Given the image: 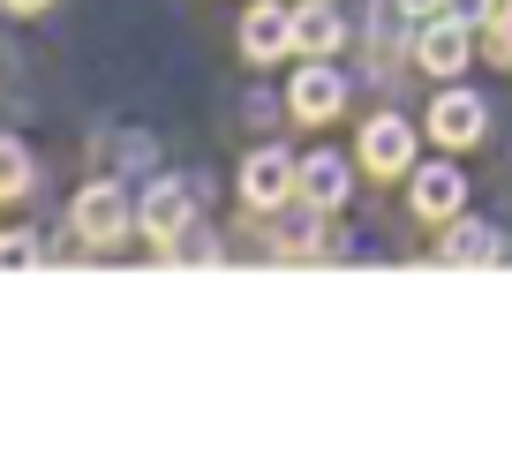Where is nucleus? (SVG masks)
Masks as SVG:
<instances>
[{
  "instance_id": "nucleus-7",
  "label": "nucleus",
  "mask_w": 512,
  "mask_h": 459,
  "mask_svg": "<svg viewBox=\"0 0 512 459\" xmlns=\"http://www.w3.org/2000/svg\"><path fill=\"white\" fill-rule=\"evenodd\" d=\"M460 204H467L460 166H422V174H415V211H422V219H452Z\"/></svg>"
},
{
  "instance_id": "nucleus-12",
  "label": "nucleus",
  "mask_w": 512,
  "mask_h": 459,
  "mask_svg": "<svg viewBox=\"0 0 512 459\" xmlns=\"http://www.w3.org/2000/svg\"><path fill=\"white\" fill-rule=\"evenodd\" d=\"M339 38H347V31H339V16H332V8H302V16H294V46H309V53H332Z\"/></svg>"
},
{
  "instance_id": "nucleus-6",
  "label": "nucleus",
  "mask_w": 512,
  "mask_h": 459,
  "mask_svg": "<svg viewBox=\"0 0 512 459\" xmlns=\"http://www.w3.org/2000/svg\"><path fill=\"white\" fill-rule=\"evenodd\" d=\"M467 53H475V31H467L460 16H452V23H430V31H422V68H430V76H460Z\"/></svg>"
},
{
  "instance_id": "nucleus-9",
  "label": "nucleus",
  "mask_w": 512,
  "mask_h": 459,
  "mask_svg": "<svg viewBox=\"0 0 512 459\" xmlns=\"http://www.w3.org/2000/svg\"><path fill=\"white\" fill-rule=\"evenodd\" d=\"M287 98H294V113H302V121H332L347 91H339V76H332V68H302Z\"/></svg>"
},
{
  "instance_id": "nucleus-2",
  "label": "nucleus",
  "mask_w": 512,
  "mask_h": 459,
  "mask_svg": "<svg viewBox=\"0 0 512 459\" xmlns=\"http://www.w3.org/2000/svg\"><path fill=\"white\" fill-rule=\"evenodd\" d=\"M76 234L83 241H121L128 234V196L113 189V181H98V189L76 196Z\"/></svg>"
},
{
  "instance_id": "nucleus-16",
  "label": "nucleus",
  "mask_w": 512,
  "mask_h": 459,
  "mask_svg": "<svg viewBox=\"0 0 512 459\" xmlns=\"http://www.w3.org/2000/svg\"><path fill=\"white\" fill-rule=\"evenodd\" d=\"M452 16L460 23H490V0H452Z\"/></svg>"
},
{
  "instance_id": "nucleus-18",
  "label": "nucleus",
  "mask_w": 512,
  "mask_h": 459,
  "mask_svg": "<svg viewBox=\"0 0 512 459\" xmlns=\"http://www.w3.org/2000/svg\"><path fill=\"white\" fill-rule=\"evenodd\" d=\"M8 8H23V16H31V8H46V0H8Z\"/></svg>"
},
{
  "instance_id": "nucleus-3",
  "label": "nucleus",
  "mask_w": 512,
  "mask_h": 459,
  "mask_svg": "<svg viewBox=\"0 0 512 459\" xmlns=\"http://www.w3.org/2000/svg\"><path fill=\"white\" fill-rule=\"evenodd\" d=\"M362 159H369V174H400V166L415 159V128L392 121V113H377V121L362 128Z\"/></svg>"
},
{
  "instance_id": "nucleus-19",
  "label": "nucleus",
  "mask_w": 512,
  "mask_h": 459,
  "mask_svg": "<svg viewBox=\"0 0 512 459\" xmlns=\"http://www.w3.org/2000/svg\"><path fill=\"white\" fill-rule=\"evenodd\" d=\"M505 23H512V8H505Z\"/></svg>"
},
{
  "instance_id": "nucleus-17",
  "label": "nucleus",
  "mask_w": 512,
  "mask_h": 459,
  "mask_svg": "<svg viewBox=\"0 0 512 459\" xmlns=\"http://www.w3.org/2000/svg\"><path fill=\"white\" fill-rule=\"evenodd\" d=\"M400 8L407 16H430V8H445V0H400Z\"/></svg>"
},
{
  "instance_id": "nucleus-14",
  "label": "nucleus",
  "mask_w": 512,
  "mask_h": 459,
  "mask_svg": "<svg viewBox=\"0 0 512 459\" xmlns=\"http://www.w3.org/2000/svg\"><path fill=\"white\" fill-rule=\"evenodd\" d=\"M23 264H38V241L31 234H0V271H23Z\"/></svg>"
},
{
  "instance_id": "nucleus-5",
  "label": "nucleus",
  "mask_w": 512,
  "mask_h": 459,
  "mask_svg": "<svg viewBox=\"0 0 512 459\" xmlns=\"http://www.w3.org/2000/svg\"><path fill=\"white\" fill-rule=\"evenodd\" d=\"M241 46H249V61H279V53L294 46V16L272 8V0H256L249 23H241Z\"/></svg>"
},
{
  "instance_id": "nucleus-1",
  "label": "nucleus",
  "mask_w": 512,
  "mask_h": 459,
  "mask_svg": "<svg viewBox=\"0 0 512 459\" xmlns=\"http://www.w3.org/2000/svg\"><path fill=\"white\" fill-rule=\"evenodd\" d=\"M294 181H302V174H294L287 151H256V159L241 166V196H249L256 211H279V204L294 196Z\"/></svg>"
},
{
  "instance_id": "nucleus-8",
  "label": "nucleus",
  "mask_w": 512,
  "mask_h": 459,
  "mask_svg": "<svg viewBox=\"0 0 512 459\" xmlns=\"http://www.w3.org/2000/svg\"><path fill=\"white\" fill-rule=\"evenodd\" d=\"M181 226H189V189H174V181H159V189L144 196V234L174 249V241H181Z\"/></svg>"
},
{
  "instance_id": "nucleus-4",
  "label": "nucleus",
  "mask_w": 512,
  "mask_h": 459,
  "mask_svg": "<svg viewBox=\"0 0 512 459\" xmlns=\"http://www.w3.org/2000/svg\"><path fill=\"white\" fill-rule=\"evenodd\" d=\"M482 128H490V113H482V98H467V91H445V98L430 106V136L452 143V151H460V143H475Z\"/></svg>"
},
{
  "instance_id": "nucleus-10",
  "label": "nucleus",
  "mask_w": 512,
  "mask_h": 459,
  "mask_svg": "<svg viewBox=\"0 0 512 459\" xmlns=\"http://www.w3.org/2000/svg\"><path fill=\"white\" fill-rule=\"evenodd\" d=\"M347 189H354V174H347L339 151H309V159H302V196H309V204H339Z\"/></svg>"
},
{
  "instance_id": "nucleus-11",
  "label": "nucleus",
  "mask_w": 512,
  "mask_h": 459,
  "mask_svg": "<svg viewBox=\"0 0 512 459\" xmlns=\"http://www.w3.org/2000/svg\"><path fill=\"white\" fill-rule=\"evenodd\" d=\"M490 256H497L490 226H452V234H445V264H490Z\"/></svg>"
},
{
  "instance_id": "nucleus-13",
  "label": "nucleus",
  "mask_w": 512,
  "mask_h": 459,
  "mask_svg": "<svg viewBox=\"0 0 512 459\" xmlns=\"http://www.w3.org/2000/svg\"><path fill=\"white\" fill-rule=\"evenodd\" d=\"M31 189V159H23V143L0 136V196H23Z\"/></svg>"
},
{
  "instance_id": "nucleus-15",
  "label": "nucleus",
  "mask_w": 512,
  "mask_h": 459,
  "mask_svg": "<svg viewBox=\"0 0 512 459\" xmlns=\"http://www.w3.org/2000/svg\"><path fill=\"white\" fill-rule=\"evenodd\" d=\"M490 61L512 68V23H497V31H490Z\"/></svg>"
}]
</instances>
